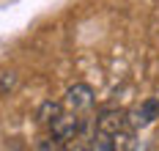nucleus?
<instances>
[{
  "label": "nucleus",
  "mask_w": 159,
  "mask_h": 151,
  "mask_svg": "<svg viewBox=\"0 0 159 151\" xmlns=\"http://www.w3.org/2000/svg\"><path fill=\"white\" fill-rule=\"evenodd\" d=\"M126 126V113L124 110H102L96 118V135H93V149L110 151L115 149V137Z\"/></svg>",
  "instance_id": "nucleus-1"
},
{
  "label": "nucleus",
  "mask_w": 159,
  "mask_h": 151,
  "mask_svg": "<svg viewBox=\"0 0 159 151\" xmlns=\"http://www.w3.org/2000/svg\"><path fill=\"white\" fill-rule=\"evenodd\" d=\"M91 107H93V88H91V85L77 83V85H71V88L66 91V96H63V110L82 116V113H88Z\"/></svg>",
  "instance_id": "nucleus-2"
},
{
  "label": "nucleus",
  "mask_w": 159,
  "mask_h": 151,
  "mask_svg": "<svg viewBox=\"0 0 159 151\" xmlns=\"http://www.w3.org/2000/svg\"><path fill=\"white\" fill-rule=\"evenodd\" d=\"M80 126H82V118L77 113H69L63 110L58 118H52L49 121V129H52V137L55 140H69V137H74L80 132Z\"/></svg>",
  "instance_id": "nucleus-3"
},
{
  "label": "nucleus",
  "mask_w": 159,
  "mask_h": 151,
  "mask_svg": "<svg viewBox=\"0 0 159 151\" xmlns=\"http://www.w3.org/2000/svg\"><path fill=\"white\" fill-rule=\"evenodd\" d=\"M157 118H159V99H145L137 110L129 113L126 124L132 129H145V126H151Z\"/></svg>",
  "instance_id": "nucleus-4"
},
{
  "label": "nucleus",
  "mask_w": 159,
  "mask_h": 151,
  "mask_svg": "<svg viewBox=\"0 0 159 151\" xmlns=\"http://www.w3.org/2000/svg\"><path fill=\"white\" fill-rule=\"evenodd\" d=\"M61 113H63V104H58V102H44V104H41V110H39V121L49 124L52 118H58Z\"/></svg>",
  "instance_id": "nucleus-5"
},
{
  "label": "nucleus",
  "mask_w": 159,
  "mask_h": 151,
  "mask_svg": "<svg viewBox=\"0 0 159 151\" xmlns=\"http://www.w3.org/2000/svg\"><path fill=\"white\" fill-rule=\"evenodd\" d=\"M11 85H14V74H11V77H3V80H0V91L11 88Z\"/></svg>",
  "instance_id": "nucleus-6"
}]
</instances>
